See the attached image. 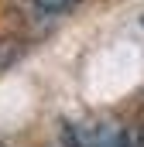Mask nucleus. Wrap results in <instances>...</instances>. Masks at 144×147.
<instances>
[{"label": "nucleus", "instance_id": "f257e3e1", "mask_svg": "<svg viewBox=\"0 0 144 147\" xmlns=\"http://www.w3.org/2000/svg\"><path fill=\"white\" fill-rule=\"evenodd\" d=\"M65 147H134V127L113 116H79L62 123Z\"/></svg>", "mask_w": 144, "mask_h": 147}, {"label": "nucleus", "instance_id": "f03ea898", "mask_svg": "<svg viewBox=\"0 0 144 147\" xmlns=\"http://www.w3.org/2000/svg\"><path fill=\"white\" fill-rule=\"evenodd\" d=\"M31 7L45 17H62V14H72L79 7V0H31Z\"/></svg>", "mask_w": 144, "mask_h": 147}, {"label": "nucleus", "instance_id": "7ed1b4c3", "mask_svg": "<svg viewBox=\"0 0 144 147\" xmlns=\"http://www.w3.org/2000/svg\"><path fill=\"white\" fill-rule=\"evenodd\" d=\"M134 147H144V120L134 127Z\"/></svg>", "mask_w": 144, "mask_h": 147}, {"label": "nucleus", "instance_id": "20e7f679", "mask_svg": "<svg viewBox=\"0 0 144 147\" xmlns=\"http://www.w3.org/2000/svg\"><path fill=\"white\" fill-rule=\"evenodd\" d=\"M141 28H144V14H141Z\"/></svg>", "mask_w": 144, "mask_h": 147}]
</instances>
